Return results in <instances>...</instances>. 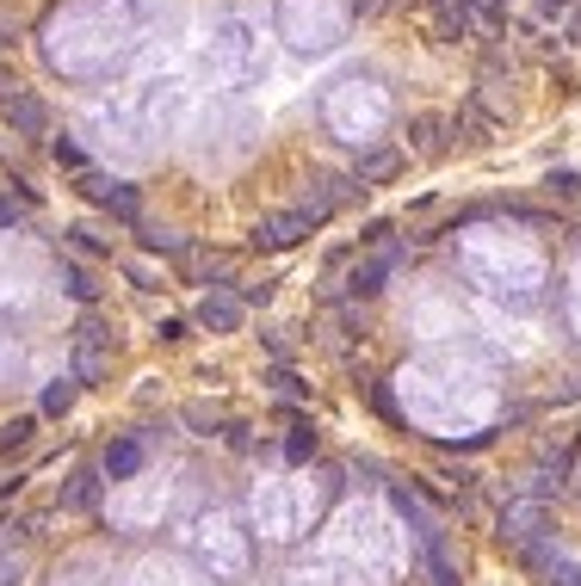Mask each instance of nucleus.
<instances>
[{
    "mask_svg": "<svg viewBox=\"0 0 581 586\" xmlns=\"http://www.w3.org/2000/svg\"><path fill=\"white\" fill-rule=\"evenodd\" d=\"M124 272H131V278L143 284V290H156V265H143V260H131V265H124Z\"/></svg>",
    "mask_w": 581,
    "mask_h": 586,
    "instance_id": "nucleus-30",
    "label": "nucleus"
},
{
    "mask_svg": "<svg viewBox=\"0 0 581 586\" xmlns=\"http://www.w3.org/2000/svg\"><path fill=\"white\" fill-rule=\"evenodd\" d=\"M532 7H539V25H563V20H569V7H576V0H532Z\"/></svg>",
    "mask_w": 581,
    "mask_h": 586,
    "instance_id": "nucleus-25",
    "label": "nucleus"
},
{
    "mask_svg": "<svg viewBox=\"0 0 581 586\" xmlns=\"http://www.w3.org/2000/svg\"><path fill=\"white\" fill-rule=\"evenodd\" d=\"M198 322L211 327V334H235V327H242V303H235L230 290H211V297L198 303Z\"/></svg>",
    "mask_w": 581,
    "mask_h": 586,
    "instance_id": "nucleus-10",
    "label": "nucleus"
},
{
    "mask_svg": "<svg viewBox=\"0 0 581 586\" xmlns=\"http://www.w3.org/2000/svg\"><path fill=\"white\" fill-rule=\"evenodd\" d=\"M427 574H433V586H458V568L446 562V544L427 549Z\"/></svg>",
    "mask_w": 581,
    "mask_h": 586,
    "instance_id": "nucleus-20",
    "label": "nucleus"
},
{
    "mask_svg": "<svg viewBox=\"0 0 581 586\" xmlns=\"http://www.w3.org/2000/svg\"><path fill=\"white\" fill-rule=\"evenodd\" d=\"M32 438H38V414H13V420H0V457L32 451Z\"/></svg>",
    "mask_w": 581,
    "mask_h": 586,
    "instance_id": "nucleus-12",
    "label": "nucleus"
},
{
    "mask_svg": "<svg viewBox=\"0 0 581 586\" xmlns=\"http://www.w3.org/2000/svg\"><path fill=\"white\" fill-rule=\"evenodd\" d=\"M310 228L316 223L304 216V210H272V216H260V223L248 228V241L260 247V253H285V247H297Z\"/></svg>",
    "mask_w": 581,
    "mask_h": 586,
    "instance_id": "nucleus-2",
    "label": "nucleus"
},
{
    "mask_svg": "<svg viewBox=\"0 0 581 586\" xmlns=\"http://www.w3.org/2000/svg\"><path fill=\"white\" fill-rule=\"evenodd\" d=\"M143 470V438H118V445H106V470L112 482H131V475Z\"/></svg>",
    "mask_w": 581,
    "mask_h": 586,
    "instance_id": "nucleus-11",
    "label": "nucleus"
},
{
    "mask_svg": "<svg viewBox=\"0 0 581 586\" xmlns=\"http://www.w3.org/2000/svg\"><path fill=\"white\" fill-rule=\"evenodd\" d=\"M267 383H272V396H285V401L310 396V383L297 377V371H290V364H272V371H267Z\"/></svg>",
    "mask_w": 581,
    "mask_h": 586,
    "instance_id": "nucleus-17",
    "label": "nucleus"
},
{
    "mask_svg": "<svg viewBox=\"0 0 581 586\" xmlns=\"http://www.w3.org/2000/svg\"><path fill=\"white\" fill-rule=\"evenodd\" d=\"M13 43H20V13L0 7V50H13Z\"/></svg>",
    "mask_w": 581,
    "mask_h": 586,
    "instance_id": "nucleus-28",
    "label": "nucleus"
},
{
    "mask_svg": "<svg viewBox=\"0 0 581 586\" xmlns=\"http://www.w3.org/2000/svg\"><path fill=\"white\" fill-rule=\"evenodd\" d=\"M520 562H526V568H539V574H551V568L563 562V556H557V531H544V537H532V544L520 549Z\"/></svg>",
    "mask_w": 581,
    "mask_h": 586,
    "instance_id": "nucleus-15",
    "label": "nucleus"
},
{
    "mask_svg": "<svg viewBox=\"0 0 581 586\" xmlns=\"http://www.w3.org/2000/svg\"><path fill=\"white\" fill-rule=\"evenodd\" d=\"M217 420H223V414H217L211 401H193V408H186V426H193V433H211Z\"/></svg>",
    "mask_w": 581,
    "mask_h": 586,
    "instance_id": "nucleus-23",
    "label": "nucleus"
},
{
    "mask_svg": "<svg viewBox=\"0 0 581 586\" xmlns=\"http://www.w3.org/2000/svg\"><path fill=\"white\" fill-rule=\"evenodd\" d=\"M62 290H69L75 303H99V284H94L87 265H62Z\"/></svg>",
    "mask_w": 581,
    "mask_h": 586,
    "instance_id": "nucleus-16",
    "label": "nucleus"
},
{
    "mask_svg": "<svg viewBox=\"0 0 581 586\" xmlns=\"http://www.w3.org/2000/svg\"><path fill=\"white\" fill-rule=\"evenodd\" d=\"M13 93H20V80H13V68H7V62H0V105H7Z\"/></svg>",
    "mask_w": 581,
    "mask_h": 586,
    "instance_id": "nucleus-31",
    "label": "nucleus"
},
{
    "mask_svg": "<svg viewBox=\"0 0 581 586\" xmlns=\"http://www.w3.org/2000/svg\"><path fill=\"white\" fill-rule=\"evenodd\" d=\"M285 457H290V463H310V457H316V426H290Z\"/></svg>",
    "mask_w": 581,
    "mask_h": 586,
    "instance_id": "nucleus-19",
    "label": "nucleus"
},
{
    "mask_svg": "<svg viewBox=\"0 0 581 586\" xmlns=\"http://www.w3.org/2000/svg\"><path fill=\"white\" fill-rule=\"evenodd\" d=\"M403 167H408V154H403V149H390V142H384V149H366V154H359V167H353V186H359V191L390 186V179H396Z\"/></svg>",
    "mask_w": 581,
    "mask_h": 586,
    "instance_id": "nucleus-6",
    "label": "nucleus"
},
{
    "mask_svg": "<svg viewBox=\"0 0 581 586\" xmlns=\"http://www.w3.org/2000/svg\"><path fill=\"white\" fill-rule=\"evenodd\" d=\"M156 340H161V346H180V340H193V322H180V315H168V322L156 327Z\"/></svg>",
    "mask_w": 581,
    "mask_h": 586,
    "instance_id": "nucleus-24",
    "label": "nucleus"
},
{
    "mask_svg": "<svg viewBox=\"0 0 581 586\" xmlns=\"http://www.w3.org/2000/svg\"><path fill=\"white\" fill-rule=\"evenodd\" d=\"M75 191H81V198H94L99 210H112L118 223H131V228L143 223V191H136L131 179H112V173H94V167H87Z\"/></svg>",
    "mask_w": 581,
    "mask_h": 586,
    "instance_id": "nucleus-1",
    "label": "nucleus"
},
{
    "mask_svg": "<svg viewBox=\"0 0 581 586\" xmlns=\"http://www.w3.org/2000/svg\"><path fill=\"white\" fill-rule=\"evenodd\" d=\"M75 396H81V383L75 377H57L50 389H44V414H69V408H75Z\"/></svg>",
    "mask_w": 581,
    "mask_h": 586,
    "instance_id": "nucleus-18",
    "label": "nucleus"
},
{
    "mask_svg": "<svg viewBox=\"0 0 581 586\" xmlns=\"http://www.w3.org/2000/svg\"><path fill=\"white\" fill-rule=\"evenodd\" d=\"M544 586H581V562H557L544 574Z\"/></svg>",
    "mask_w": 581,
    "mask_h": 586,
    "instance_id": "nucleus-27",
    "label": "nucleus"
},
{
    "mask_svg": "<svg viewBox=\"0 0 581 586\" xmlns=\"http://www.w3.org/2000/svg\"><path fill=\"white\" fill-rule=\"evenodd\" d=\"M99 500H106V475H99V470H75L57 488V507L62 512H99Z\"/></svg>",
    "mask_w": 581,
    "mask_h": 586,
    "instance_id": "nucleus-7",
    "label": "nucleus"
},
{
    "mask_svg": "<svg viewBox=\"0 0 581 586\" xmlns=\"http://www.w3.org/2000/svg\"><path fill=\"white\" fill-rule=\"evenodd\" d=\"M371 408L384 420H403V408H396V396H390V383H371Z\"/></svg>",
    "mask_w": 581,
    "mask_h": 586,
    "instance_id": "nucleus-26",
    "label": "nucleus"
},
{
    "mask_svg": "<svg viewBox=\"0 0 581 586\" xmlns=\"http://www.w3.org/2000/svg\"><path fill=\"white\" fill-rule=\"evenodd\" d=\"M267 297H272V284L260 278V284H242V297H235V303L248 309V303H267Z\"/></svg>",
    "mask_w": 581,
    "mask_h": 586,
    "instance_id": "nucleus-29",
    "label": "nucleus"
},
{
    "mask_svg": "<svg viewBox=\"0 0 581 586\" xmlns=\"http://www.w3.org/2000/svg\"><path fill=\"white\" fill-rule=\"evenodd\" d=\"M452 117H440V112H421L415 124H408V149L403 154H421V161H446L452 154Z\"/></svg>",
    "mask_w": 581,
    "mask_h": 586,
    "instance_id": "nucleus-3",
    "label": "nucleus"
},
{
    "mask_svg": "<svg viewBox=\"0 0 581 586\" xmlns=\"http://www.w3.org/2000/svg\"><path fill=\"white\" fill-rule=\"evenodd\" d=\"M390 500H396V512H403L408 525H415V537H421L427 549H433V544H446V525H440V519H433V512L421 507V494H415V488H390Z\"/></svg>",
    "mask_w": 581,
    "mask_h": 586,
    "instance_id": "nucleus-8",
    "label": "nucleus"
},
{
    "mask_svg": "<svg viewBox=\"0 0 581 586\" xmlns=\"http://www.w3.org/2000/svg\"><path fill=\"white\" fill-rule=\"evenodd\" d=\"M136 228H143V247H149V253H168V260H186V253H193V241H186L180 228H156V223H136Z\"/></svg>",
    "mask_w": 581,
    "mask_h": 586,
    "instance_id": "nucleus-13",
    "label": "nucleus"
},
{
    "mask_svg": "<svg viewBox=\"0 0 581 586\" xmlns=\"http://www.w3.org/2000/svg\"><path fill=\"white\" fill-rule=\"evenodd\" d=\"M7 124H13V136H25V142H44V136H50V105L20 87V93L7 99Z\"/></svg>",
    "mask_w": 581,
    "mask_h": 586,
    "instance_id": "nucleus-5",
    "label": "nucleus"
},
{
    "mask_svg": "<svg viewBox=\"0 0 581 586\" xmlns=\"http://www.w3.org/2000/svg\"><path fill=\"white\" fill-rule=\"evenodd\" d=\"M62 241L75 247V253H106V241H99V235H94V228H87V223H75V228H62Z\"/></svg>",
    "mask_w": 581,
    "mask_h": 586,
    "instance_id": "nucleus-21",
    "label": "nucleus"
},
{
    "mask_svg": "<svg viewBox=\"0 0 581 586\" xmlns=\"http://www.w3.org/2000/svg\"><path fill=\"white\" fill-rule=\"evenodd\" d=\"M544 531H551V519H544V500H514V507L502 512V531H495V537H502L507 549H526L532 537H544Z\"/></svg>",
    "mask_w": 581,
    "mask_h": 586,
    "instance_id": "nucleus-4",
    "label": "nucleus"
},
{
    "mask_svg": "<svg viewBox=\"0 0 581 586\" xmlns=\"http://www.w3.org/2000/svg\"><path fill=\"white\" fill-rule=\"evenodd\" d=\"M106 371H112V364H106L99 346H75V371H69V377H75L81 389H87V383H106Z\"/></svg>",
    "mask_w": 581,
    "mask_h": 586,
    "instance_id": "nucleus-14",
    "label": "nucleus"
},
{
    "mask_svg": "<svg viewBox=\"0 0 581 586\" xmlns=\"http://www.w3.org/2000/svg\"><path fill=\"white\" fill-rule=\"evenodd\" d=\"M50 154H57V167H69V173H87V154H81L75 142H69V136H57V142H50Z\"/></svg>",
    "mask_w": 581,
    "mask_h": 586,
    "instance_id": "nucleus-22",
    "label": "nucleus"
},
{
    "mask_svg": "<svg viewBox=\"0 0 581 586\" xmlns=\"http://www.w3.org/2000/svg\"><path fill=\"white\" fill-rule=\"evenodd\" d=\"M403 260V247H390V253H378V260H366L359 265V272H353L347 284H341V290H347V297H378V290H384V278H390V265Z\"/></svg>",
    "mask_w": 581,
    "mask_h": 586,
    "instance_id": "nucleus-9",
    "label": "nucleus"
}]
</instances>
